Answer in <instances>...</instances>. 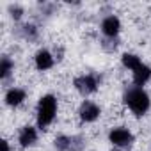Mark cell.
<instances>
[{"label": "cell", "mask_w": 151, "mask_h": 151, "mask_svg": "<svg viewBox=\"0 0 151 151\" xmlns=\"http://www.w3.org/2000/svg\"><path fill=\"white\" fill-rule=\"evenodd\" d=\"M78 114H80V119H82V121L91 123V121L98 119V116H100V107H98L96 103H93V101H84V103L80 105Z\"/></svg>", "instance_id": "8992f818"}, {"label": "cell", "mask_w": 151, "mask_h": 151, "mask_svg": "<svg viewBox=\"0 0 151 151\" xmlns=\"http://www.w3.org/2000/svg\"><path fill=\"white\" fill-rule=\"evenodd\" d=\"M149 77H151V68H147V66H144V64L133 71V82H135L137 87L144 86V84L149 80Z\"/></svg>", "instance_id": "8fae6325"}, {"label": "cell", "mask_w": 151, "mask_h": 151, "mask_svg": "<svg viewBox=\"0 0 151 151\" xmlns=\"http://www.w3.org/2000/svg\"><path fill=\"white\" fill-rule=\"evenodd\" d=\"M55 110H57V100L52 94H46L39 100L37 103V124L41 130H45L55 117Z\"/></svg>", "instance_id": "7a4b0ae2"}, {"label": "cell", "mask_w": 151, "mask_h": 151, "mask_svg": "<svg viewBox=\"0 0 151 151\" xmlns=\"http://www.w3.org/2000/svg\"><path fill=\"white\" fill-rule=\"evenodd\" d=\"M119 29H121V22H119V18H116V16H107V18L101 22V30H103V34L109 36V37H116L117 32H119Z\"/></svg>", "instance_id": "52a82bcc"}, {"label": "cell", "mask_w": 151, "mask_h": 151, "mask_svg": "<svg viewBox=\"0 0 151 151\" xmlns=\"http://www.w3.org/2000/svg\"><path fill=\"white\" fill-rule=\"evenodd\" d=\"M36 140H37V132H36V128H32V126H25V128L20 132V144H22L23 147L32 146Z\"/></svg>", "instance_id": "9c48e42d"}, {"label": "cell", "mask_w": 151, "mask_h": 151, "mask_svg": "<svg viewBox=\"0 0 151 151\" xmlns=\"http://www.w3.org/2000/svg\"><path fill=\"white\" fill-rule=\"evenodd\" d=\"M11 14H13L14 20H18V18L22 16V9H20V7H11Z\"/></svg>", "instance_id": "9a60e30c"}, {"label": "cell", "mask_w": 151, "mask_h": 151, "mask_svg": "<svg viewBox=\"0 0 151 151\" xmlns=\"http://www.w3.org/2000/svg\"><path fill=\"white\" fill-rule=\"evenodd\" d=\"M123 64H124V68H128V69H137V68H140L142 66V62H140V59L137 57V55H133V53H124L123 55Z\"/></svg>", "instance_id": "7c38bea8"}, {"label": "cell", "mask_w": 151, "mask_h": 151, "mask_svg": "<svg viewBox=\"0 0 151 151\" xmlns=\"http://www.w3.org/2000/svg\"><path fill=\"white\" fill-rule=\"evenodd\" d=\"M75 87H77V91L84 96L91 94L96 91L98 87V78L94 77V75H82V77L75 78Z\"/></svg>", "instance_id": "277c9868"}, {"label": "cell", "mask_w": 151, "mask_h": 151, "mask_svg": "<svg viewBox=\"0 0 151 151\" xmlns=\"http://www.w3.org/2000/svg\"><path fill=\"white\" fill-rule=\"evenodd\" d=\"M0 147H2V151H9V144H7V140H0Z\"/></svg>", "instance_id": "2e32d148"}, {"label": "cell", "mask_w": 151, "mask_h": 151, "mask_svg": "<svg viewBox=\"0 0 151 151\" xmlns=\"http://www.w3.org/2000/svg\"><path fill=\"white\" fill-rule=\"evenodd\" d=\"M124 101L135 116H142L149 109V96L142 87H132L124 93Z\"/></svg>", "instance_id": "6da1fadb"}, {"label": "cell", "mask_w": 151, "mask_h": 151, "mask_svg": "<svg viewBox=\"0 0 151 151\" xmlns=\"http://www.w3.org/2000/svg\"><path fill=\"white\" fill-rule=\"evenodd\" d=\"M23 100H25V91L16 89V87L9 89L7 94H6V103H7L9 107H18Z\"/></svg>", "instance_id": "30bf717a"}, {"label": "cell", "mask_w": 151, "mask_h": 151, "mask_svg": "<svg viewBox=\"0 0 151 151\" xmlns=\"http://www.w3.org/2000/svg\"><path fill=\"white\" fill-rule=\"evenodd\" d=\"M52 66H53V57H52V53L46 52V50L37 52V55H36V68L41 69V71H45V69H50Z\"/></svg>", "instance_id": "ba28073f"}, {"label": "cell", "mask_w": 151, "mask_h": 151, "mask_svg": "<svg viewBox=\"0 0 151 151\" xmlns=\"http://www.w3.org/2000/svg\"><path fill=\"white\" fill-rule=\"evenodd\" d=\"M109 139H110L112 144L121 146V147L130 146V144L133 142V135H132L126 128H116V130H112L110 135H109Z\"/></svg>", "instance_id": "5b68a950"}, {"label": "cell", "mask_w": 151, "mask_h": 151, "mask_svg": "<svg viewBox=\"0 0 151 151\" xmlns=\"http://www.w3.org/2000/svg\"><path fill=\"white\" fill-rule=\"evenodd\" d=\"M13 69V62L9 57H2V62H0V77L2 78H7L9 77V73Z\"/></svg>", "instance_id": "4fadbf2b"}, {"label": "cell", "mask_w": 151, "mask_h": 151, "mask_svg": "<svg viewBox=\"0 0 151 151\" xmlns=\"http://www.w3.org/2000/svg\"><path fill=\"white\" fill-rule=\"evenodd\" d=\"M23 29H25V36H27V37H30V39L36 37V29H34L32 25H27V27H23Z\"/></svg>", "instance_id": "5bb4252c"}, {"label": "cell", "mask_w": 151, "mask_h": 151, "mask_svg": "<svg viewBox=\"0 0 151 151\" xmlns=\"http://www.w3.org/2000/svg\"><path fill=\"white\" fill-rule=\"evenodd\" d=\"M55 147L59 151H80L84 147V139L78 135H75V137L60 135L55 139Z\"/></svg>", "instance_id": "3957f363"}]
</instances>
